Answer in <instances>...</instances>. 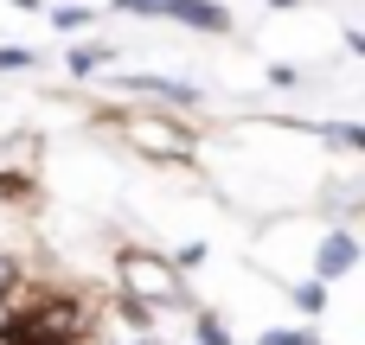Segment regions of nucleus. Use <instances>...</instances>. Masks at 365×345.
<instances>
[{
	"mask_svg": "<svg viewBox=\"0 0 365 345\" xmlns=\"http://www.w3.org/2000/svg\"><path fill=\"white\" fill-rule=\"evenodd\" d=\"M122 288H128L135 301H173V294H180V275H173L167 262L141 256V250H122Z\"/></svg>",
	"mask_w": 365,
	"mask_h": 345,
	"instance_id": "obj_1",
	"label": "nucleus"
},
{
	"mask_svg": "<svg viewBox=\"0 0 365 345\" xmlns=\"http://www.w3.org/2000/svg\"><path fill=\"white\" fill-rule=\"evenodd\" d=\"M122 6L173 13V19H186V26H212V32H225V26H231V13H225V6H212V0H122Z\"/></svg>",
	"mask_w": 365,
	"mask_h": 345,
	"instance_id": "obj_2",
	"label": "nucleus"
},
{
	"mask_svg": "<svg viewBox=\"0 0 365 345\" xmlns=\"http://www.w3.org/2000/svg\"><path fill=\"white\" fill-rule=\"evenodd\" d=\"M135 141L141 147H167V154H180L186 141H180V128H167V122H135Z\"/></svg>",
	"mask_w": 365,
	"mask_h": 345,
	"instance_id": "obj_3",
	"label": "nucleus"
},
{
	"mask_svg": "<svg viewBox=\"0 0 365 345\" xmlns=\"http://www.w3.org/2000/svg\"><path fill=\"white\" fill-rule=\"evenodd\" d=\"M346 262H353V237H334V243L321 250V275H340Z\"/></svg>",
	"mask_w": 365,
	"mask_h": 345,
	"instance_id": "obj_4",
	"label": "nucleus"
},
{
	"mask_svg": "<svg viewBox=\"0 0 365 345\" xmlns=\"http://www.w3.org/2000/svg\"><path fill=\"white\" fill-rule=\"evenodd\" d=\"M199 345H231V339H225V327H218V320H199Z\"/></svg>",
	"mask_w": 365,
	"mask_h": 345,
	"instance_id": "obj_5",
	"label": "nucleus"
},
{
	"mask_svg": "<svg viewBox=\"0 0 365 345\" xmlns=\"http://www.w3.org/2000/svg\"><path fill=\"white\" fill-rule=\"evenodd\" d=\"M0 198H26V179H6L0 173Z\"/></svg>",
	"mask_w": 365,
	"mask_h": 345,
	"instance_id": "obj_6",
	"label": "nucleus"
},
{
	"mask_svg": "<svg viewBox=\"0 0 365 345\" xmlns=\"http://www.w3.org/2000/svg\"><path fill=\"white\" fill-rule=\"evenodd\" d=\"M263 345H314V339H302V333H269Z\"/></svg>",
	"mask_w": 365,
	"mask_h": 345,
	"instance_id": "obj_7",
	"label": "nucleus"
},
{
	"mask_svg": "<svg viewBox=\"0 0 365 345\" xmlns=\"http://www.w3.org/2000/svg\"><path fill=\"white\" fill-rule=\"evenodd\" d=\"M26 64V51H0V70H19Z\"/></svg>",
	"mask_w": 365,
	"mask_h": 345,
	"instance_id": "obj_8",
	"label": "nucleus"
}]
</instances>
